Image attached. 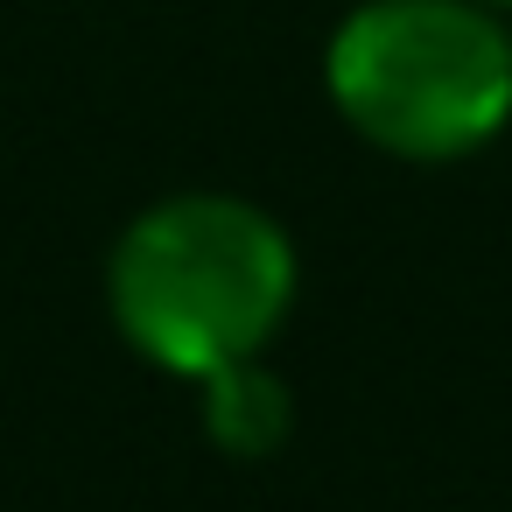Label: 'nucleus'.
I'll use <instances>...</instances> for the list:
<instances>
[{
	"instance_id": "1",
	"label": "nucleus",
	"mask_w": 512,
	"mask_h": 512,
	"mask_svg": "<svg viewBox=\"0 0 512 512\" xmlns=\"http://www.w3.org/2000/svg\"><path fill=\"white\" fill-rule=\"evenodd\" d=\"M295 281L302 267L281 218L225 190L148 204L106 253L113 330L176 379L260 358L295 309Z\"/></svg>"
},
{
	"instance_id": "2",
	"label": "nucleus",
	"mask_w": 512,
	"mask_h": 512,
	"mask_svg": "<svg viewBox=\"0 0 512 512\" xmlns=\"http://www.w3.org/2000/svg\"><path fill=\"white\" fill-rule=\"evenodd\" d=\"M337 120L393 162H463L512 127V29L477 0H358L323 43Z\"/></svg>"
},
{
	"instance_id": "3",
	"label": "nucleus",
	"mask_w": 512,
	"mask_h": 512,
	"mask_svg": "<svg viewBox=\"0 0 512 512\" xmlns=\"http://www.w3.org/2000/svg\"><path fill=\"white\" fill-rule=\"evenodd\" d=\"M204 386V435L225 456H274L295 428V393L281 386V372H267L260 358L218 365L197 379Z\"/></svg>"
},
{
	"instance_id": "4",
	"label": "nucleus",
	"mask_w": 512,
	"mask_h": 512,
	"mask_svg": "<svg viewBox=\"0 0 512 512\" xmlns=\"http://www.w3.org/2000/svg\"><path fill=\"white\" fill-rule=\"evenodd\" d=\"M477 8H498V15H512V0H477Z\"/></svg>"
}]
</instances>
